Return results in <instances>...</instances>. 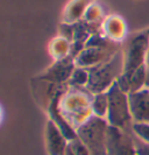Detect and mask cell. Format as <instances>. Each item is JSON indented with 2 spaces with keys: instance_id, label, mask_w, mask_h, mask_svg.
Here are the masks:
<instances>
[{
  "instance_id": "1",
  "label": "cell",
  "mask_w": 149,
  "mask_h": 155,
  "mask_svg": "<svg viewBox=\"0 0 149 155\" xmlns=\"http://www.w3.org/2000/svg\"><path fill=\"white\" fill-rule=\"evenodd\" d=\"M122 55L120 53L114 54L106 62H102L94 65L90 70V79L87 89L92 93H100L107 91L111 85L117 82L124 72L125 61H122Z\"/></svg>"
},
{
  "instance_id": "2",
  "label": "cell",
  "mask_w": 149,
  "mask_h": 155,
  "mask_svg": "<svg viewBox=\"0 0 149 155\" xmlns=\"http://www.w3.org/2000/svg\"><path fill=\"white\" fill-rule=\"evenodd\" d=\"M106 92L109 97V112L106 117L110 125L129 133L134 121L129 109L128 93L121 90L117 82H114Z\"/></svg>"
},
{
  "instance_id": "3",
  "label": "cell",
  "mask_w": 149,
  "mask_h": 155,
  "mask_svg": "<svg viewBox=\"0 0 149 155\" xmlns=\"http://www.w3.org/2000/svg\"><path fill=\"white\" fill-rule=\"evenodd\" d=\"M107 123L97 116H91L78 128V138L91 155H107Z\"/></svg>"
},
{
  "instance_id": "4",
  "label": "cell",
  "mask_w": 149,
  "mask_h": 155,
  "mask_svg": "<svg viewBox=\"0 0 149 155\" xmlns=\"http://www.w3.org/2000/svg\"><path fill=\"white\" fill-rule=\"evenodd\" d=\"M129 133L109 125L107 128V155H136L135 146Z\"/></svg>"
},
{
  "instance_id": "5",
  "label": "cell",
  "mask_w": 149,
  "mask_h": 155,
  "mask_svg": "<svg viewBox=\"0 0 149 155\" xmlns=\"http://www.w3.org/2000/svg\"><path fill=\"white\" fill-rule=\"evenodd\" d=\"M149 48V38L146 34H140L135 36L128 48V51L125 58L124 72L132 74L134 70L141 67L146 62V55Z\"/></svg>"
},
{
  "instance_id": "6",
  "label": "cell",
  "mask_w": 149,
  "mask_h": 155,
  "mask_svg": "<svg viewBox=\"0 0 149 155\" xmlns=\"http://www.w3.org/2000/svg\"><path fill=\"white\" fill-rule=\"evenodd\" d=\"M129 109L134 123H149V89L128 93Z\"/></svg>"
},
{
  "instance_id": "7",
  "label": "cell",
  "mask_w": 149,
  "mask_h": 155,
  "mask_svg": "<svg viewBox=\"0 0 149 155\" xmlns=\"http://www.w3.org/2000/svg\"><path fill=\"white\" fill-rule=\"evenodd\" d=\"M46 133H47L48 150L50 155H62L66 148V142H65L66 138L63 135L62 131L54 121L49 120Z\"/></svg>"
},
{
  "instance_id": "8",
  "label": "cell",
  "mask_w": 149,
  "mask_h": 155,
  "mask_svg": "<svg viewBox=\"0 0 149 155\" xmlns=\"http://www.w3.org/2000/svg\"><path fill=\"white\" fill-rule=\"evenodd\" d=\"M105 48H86L79 53L76 58V64L82 68H86L90 65L94 67L104 61L102 58L105 57Z\"/></svg>"
},
{
  "instance_id": "9",
  "label": "cell",
  "mask_w": 149,
  "mask_h": 155,
  "mask_svg": "<svg viewBox=\"0 0 149 155\" xmlns=\"http://www.w3.org/2000/svg\"><path fill=\"white\" fill-rule=\"evenodd\" d=\"M73 65L72 63L68 62H61L56 64L53 69L48 72V77L49 79H53L55 82H62V81H66L71 77L72 72H73Z\"/></svg>"
},
{
  "instance_id": "10",
  "label": "cell",
  "mask_w": 149,
  "mask_h": 155,
  "mask_svg": "<svg viewBox=\"0 0 149 155\" xmlns=\"http://www.w3.org/2000/svg\"><path fill=\"white\" fill-rule=\"evenodd\" d=\"M91 110L94 116L104 118L109 112V97L107 92L96 93L91 101Z\"/></svg>"
},
{
  "instance_id": "11",
  "label": "cell",
  "mask_w": 149,
  "mask_h": 155,
  "mask_svg": "<svg viewBox=\"0 0 149 155\" xmlns=\"http://www.w3.org/2000/svg\"><path fill=\"white\" fill-rule=\"evenodd\" d=\"M90 79V72L85 68H77L73 69V72L70 77V84L75 87H82V86L89 84Z\"/></svg>"
},
{
  "instance_id": "12",
  "label": "cell",
  "mask_w": 149,
  "mask_h": 155,
  "mask_svg": "<svg viewBox=\"0 0 149 155\" xmlns=\"http://www.w3.org/2000/svg\"><path fill=\"white\" fill-rule=\"evenodd\" d=\"M73 4L75 5L69 6V12L70 13H66L70 21L77 20L79 16L83 14V11H85V8L89 6V0H75Z\"/></svg>"
},
{
  "instance_id": "13",
  "label": "cell",
  "mask_w": 149,
  "mask_h": 155,
  "mask_svg": "<svg viewBox=\"0 0 149 155\" xmlns=\"http://www.w3.org/2000/svg\"><path fill=\"white\" fill-rule=\"evenodd\" d=\"M132 132L142 141L149 142V123H133Z\"/></svg>"
},
{
  "instance_id": "14",
  "label": "cell",
  "mask_w": 149,
  "mask_h": 155,
  "mask_svg": "<svg viewBox=\"0 0 149 155\" xmlns=\"http://www.w3.org/2000/svg\"><path fill=\"white\" fill-rule=\"evenodd\" d=\"M69 147L71 148V150L75 153V155H91L87 147L80 141L79 139H73L72 142L69 145Z\"/></svg>"
},
{
  "instance_id": "15",
  "label": "cell",
  "mask_w": 149,
  "mask_h": 155,
  "mask_svg": "<svg viewBox=\"0 0 149 155\" xmlns=\"http://www.w3.org/2000/svg\"><path fill=\"white\" fill-rule=\"evenodd\" d=\"M136 155H149V142H144L141 139H133Z\"/></svg>"
},
{
  "instance_id": "16",
  "label": "cell",
  "mask_w": 149,
  "mask_h": 155,
  "mask_svg": "<svg viewBox=\"0 0 149 155\" xmlns=\"http://www.w3.org/2000/svg\"><path fill=\"white\" fill-rule=\"evenodd\" d=\"M64 153H65V155H75V153L71 150V148L69 147V146H66V148H65V152H64Z\"/></svg>"
},
{
  "instance_id": "17",
  "label": "cell",
  "mask_w": 149,
  "mask_h": 155,
  "mask_svg": "<svg viewBox=\"0 0 149 155\" xmlns=\"http://www.w3.org/2000/svg\"><path fill=\"white\" fill-rule=\"evenodd\" d=\"M144 87L149 89V68H147V77H146V85H144Z\"/></svg>"
},
{
  "instance_id": "18",
  "label": "cell",
  "mask_w": 149,
  "mask_h": 155,
  "mask_svg": "<svg viewBox=\"0 0 149 155\" xmlns=\"http://www.w3.org/2000/svg\"><path fill=\"white\" fill-rule=\"evenodd\" d=\"M144 64H146L147 68H149V48L148 51H147V55H146V62H144Z\"/></svg>"
}]
</instances>
